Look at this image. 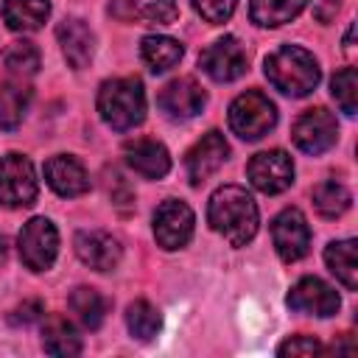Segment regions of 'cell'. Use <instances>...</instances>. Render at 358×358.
Wrapping results in <instances>:
<instances>
[{"mask_svg": "<svg viewBox=\"0 0 358 358\" xmlns=\"http://www.w3.org/2000/svg\"><path fill=\"white\" fill-rule=\"evenodd\" d=\"M193 224V210L179 199H168L154 213V238L162 249H179L190 241Z\"/></svg>", "mask_w": 358, "mask_h": 358, "instance_id": "obj_9", "label": "cell"}, {"mask_svg": "<svg viewBox=\"0 0 358 358\" xmlns=\"http://www.w3.org/2000/svg\"><path fill=\"white\" fill-rule=\"evenodd\" d=\"M288 308L310 316H333L341 305L338 294L333 285H327L319 277H302L291 291H288Z\"/></svg>", "mask_w": 358, "mask_h": 358, "instance_id": "obj_13", "label": "cell"}, {"mask_svg": "<svg viewBox=\"0 0 358 358\" xmlns=\"http://www.w3.org/2000/svg\"><path fill=\"white\" fill-rule=\"evenodd\" d=\"M207 221L232 246H246L257 232V204L241 185H224L210 196Z\"/></svg>", "mask_w": 358, "mask_h": 358, "instance_id": "obj_1", "label": "cell"}, {"mask_svg": "<svg viewBox=\"0 0 358 358\" xmlns=\"http://www.w3.org/2000/svg\"><path fill=\"white\" fill-rule=\"evenodd\" d=\"M56 36H59V45H62V53L67 59L70 67L81 70L90 64L92 59V50H95V36L90 31V25L78 17H70V20H62L59 28H56Z\"/></svg>", "mask_w": 358, "mask_h": 358, "instance_id": "obj_16", "label": "cell"}, {"mask_svg": "<svg viewBox=\"0 0 358 358\" xmlns=\"http://www.w3.org/2000/svg\"><path fill=\"white\" fill-rule=\"evenodd\" d=\"M36 201L34 165L22 154H6L0 159V204L8 210L31 207Z\"/></svg>", "mask_w": 358, "mask_h": 358, "instance_id": "obj_5", "label": "cell"}, {"mask_svg": "<svg viewBox=\"0 0 358 358\" xmlns=\"http://www.w3.org/2000/svg\"><path fill=\"white\" fill-rule=\"evenodd\" d=\"M50 14L48 0H3V20L11 31H36Z\"/></svg>", "mask_w": 358, "mask_h": 358, "instance_id": "obj_19", "label": "cell"}, {"mask_svg": "<svg viewBox=\"0 0 358 358\" xmlns=\"http://www.w3.org/2000/svg\"><path fill=\"white\" fill-rule=\"evenodd\" d=\"M17 313H20L17 319H22V322H31V319H36V316L42 313V305H39V302H28V305H22Z\"/></svg>", "mask_w": 358, "mask_h": 358, "instance_id": "obj_34", "label": "cell"}, {"mask_svg": "<svg viewBox=\"0 0 358 358\" xmlns=\"http://www.w3.org/2000/svg\"><path fill=\"white\" fill-rule=\"evenodd\" d=\"M330 90H333V98H336V103L341 106V112L344 115H355V109H358V78H355V67H341L336 76H333V81H330Z\"/></svg>", "mask_w": 358, "mask_h": 358, "instance_id": "obj_28", "label": "cell"}, {"mask_svg": "<svg viewBox=\"0 0 358 358\" xmlns=\"http://www.w3.org/2000/svg\"><path fill=\"white\" fill-rule=\"evenodd\" d=\"M319 352H324V347L313 336H294L277 347V355H319Z\"/></svg>", "mask_w": 358, "mask_h": 358, "instance_id": "obj_32", "label": "cell"}, {"mask_svg": "<svg viewBox=\"0 0 358 358\" xmlns=\"http://www.w3.org/2000/svg\"><path fill=\"white\" fill-rule=\"evenodd\" d=\"M201 70L213 78V81H235L246 73V64H249V56L243 50V45L235 39V36H224V39H215L199 59Z\"/></svg>", "mask_w": 358, "mask_h": 358, "instance_id": "obj_11", "label": "cell"}, {"mask_svg": "<svg viewBox=\"0 0 358 358\" xmlns=\"http://www.w3.org/2000/svg\"><path fill=\"white\" fill-rule=\"evenodd\" d=\"M42 347L50 355H78L81 352V338L64 316H50L42 327Z\"/></svg>", "mask_w": 358, "mask_h": 358, "instance_id": "obj_21", "label": "cell"}, {"mask_svg": "<svg viewBox=\"0 0 358 358\" xmlns=\"http://www.w3.org/2000/svg\"><path fill=\"white\" fill-rule=\"evenodd\" d=\"M277 123V106L257 90L238 95L229 106V126L241 140H260Z\"/></svg>", "mask_w": 358, "mask_h": 358, "instance_id": "obj_4", "label": "cell"}, {"mask_svg": "<svg viewBox=\"0 0 358 358\" xmlns=\"http://www.w3.org/2000/svg\"><path fill=\"white\" fill-rule=\"evenodd\" d=\"M157 103H159V109H162L168 117H173V120H187V117H193V115H199V112L204 109L207 92L201 90V84H199L196 78H187V76H185V78L168 81V84L159 90Z\"/></svg>", "mask_w": 358, "mask_h": 358, "instance_id": "obj_12", "label": "cell"}, {"mask_svg": "<svg viewBox=\"0 0 358 358\" xmlns=\"http://www.w3.org/2000/svg\"><path fill=\"white\" fill-rule=\"evenodd\" d=\"M98 112L115 131H129L145 117V92L140 78H112L98 90Z\"/></svg>", "mask_w": 358, "mask_h": 358, "instance_id": "obj_3", "label": "cell"}, {"mask_svg": "<svg viewBox=\"0 0 358 358\" xmlns=\"http://www.w3.org/2000/svg\"><path fill=\"white\" fill-rule=\"evenodd\" d=\"M350 204H352V196L338 182H322L313 187V207L324 218H338L341 213L350 210Z\"/></svg>", "mask_w": 358, "mask_h": 358, "instance_id": "obj_26", "label": "cell"}, {"mask_svg": "<svg viewBox=\"0 0 358 358\" xmlns=\"http://www.w3.org/2000/svg\"><path fill=\"white\" fill-rule=\"evenodd\" d=\"M246 173H249V182H252L260 193L274 196V193H282L285 187H291V182H294V162H291V157H288L285 151H280V148H274V151H260V154L252 157Z\"/></svg>", "mask_w": 358, "mask_h": 358, "instance_id": "obj_8", "label": "cell"}, {"mask_svg": "<svg viewBox=\"0 0 358 358\" xmlns=\"http://www.w3.org/2000/svg\"><path fill=\"white\" fill-rule=\"evenodd\" d=\"M229 154V145L221 131H207L190 151H187V176L190 185H201L207 176H213Z\"/></svg>", "mask_w": 358, "mask_h": 358, "instance_id": "obj_14", "label": "cell"}, {"mask_svg": "<svg viewBox=\"0 0 358 358\" xmlns=\"http://www.w3.org/2000/svg\"><path fill=\"white\" fill-rule=\"evenodd\" d=\"M123 154H126L129 168L137 171V173L145 176V179H162V176L171 171L168 148H165L162 143H157V140H148V137L131 140V143H126Z\"/></svg>", "mask_w": 358, "mask_h": 358, "instance_id": "obj_17", "label": "cell"}, {"mask_svg": "<svg viewBox=\"0 0 358 358\" xmlns=\"http://www.w3.org/2000/svg\"><path fill=\"white\" fill-rule=\"evenodd\" d=\"M238 0H193V8L207 20V22H224L232 17Z\"/></svg>", "mask_w": 358, "mask_h": 358, "instance_id": "obj_31", "label": "cell"}, {"mask_svg": "<svg viewBox=\"0 0 358 358\" xmlns=\"http://www.w3.org/2000/svg\"><path fill=\"white\" fill-rule=\"evenodd\" d=\"M140 20L151 25H173L179 20V8L173 0H154L145 8H140Z\"/></svg>", "mask_w": 358, "mask_h": 358, "instance_id": "obj_30", "label": "cell"}, {"mask_svg": "<svg viewBox=\"0 0 358 358\" xmlns=\"http://www.w3.org/2000/svg\"><path fill=\"white\" fill-rule=\"evenodd\" d=\"M31 101V90L22 81H6L0 84V126L3 129H17L25 106Z\"/></svg>", "mask_w": 358, "mask_h": 358, "instance_id": "obj_24", "label": "cell"}, {"mask_svg": "<svg viewBox=\"0 0 358 358\" xmlns=\"http://www.w3.org/2000/svg\"><path fill=\"white\" fill-rule=\"evenodd\" d=\"M324 260L330 271L344 282V288L355 291L358 288V257H355V241H333L324 249Z\"/></svg>", "mask_w": 358, "mask_h": 358, "instance_id": "obj_22", "label": "cell"}, {"mask_svg": "<svg viewBox=\"0 0 358 358\" xmlns=\"http://www.w3.org/2000/svg\"><path fill=\"white\" fill-rule=\"evenodd\" d=\"M291 137H294V145L299 151L316 157V154H324L336 143L338 123H336V117L327 109L316 106V109H308V112H302L296 117V123L291 129Z\"/></svg>", "mask_w": 358, "mask_h": 358, "instance_id": "obj_6", "label": "cell"}, {"mask_svg": "<svg viewBox=\"0 0 358 358\" xmlns=\"http://www.w3.org/2000/svg\"><path fill=\"white\" fill-rule=\"evenodd\" d=\"M59 252L56 227L48 218H31L20 232V257L31 271H45L53 266Z\"/></svg>", "mask_w": 358, "mask_h": 358, "instance_id": "obj_7", "label": "cell"}, {"mask_svg": "<svg viewBox=\"0 0 358 358\" xmlns=\"http://www.w3.org/2000/svg\"><path fill=\"white\" fill-rule=\"evenodd\" d=\"M310 0H252L249 3V17L252 22L263 28H277L291 22Z\"/></svg>", "mask_w": 358, "mask_h": 358, "instance_id": "obj_20", "label": "cell"}, {"mask_svg": "<svg viewBox=\"0 0 358 358\" xmlns=\"http://www.w3.org/2000/svg\"><path fill=\"white\" fill-rule=\"evenodd\" d=\"M271 241H274L277 255L285 263H294V260L305 257L308 255V246H310V227H308L305 215L296 207L282 210L271 221Z\"/></svg>", "mask_w": 358, "mask_h": 358, "instance_id": "obj_10", "label": "cell"}, {"mask_svg": "<svg viewBox=\"0 0 358 358\" xmlns=\"http://www.w3.org/2000/svg\"><path fill=\"white\" fill-rule=\"evenodd\" d=\"M182 53H185L182 45L176 39H171V36H145L140 42V56L154 73H165L173 64H179Z\"/></svg>", "mask_w": 358, "mask_h": 358, "instance_id": "obj_23", "label": "cell"}, {"mask_svg": "<svg viewBox=\"0 0 358 358\" xmlns=\"http://www.w3.org/2000/svg\"><path fill=\"white\" fill-rule=\"evenodd\" d=\"M126 324H129V330H131L134 338L148 341V338H154V336L159 333L162 316H159V310H157L151 302L137 299V302H131L129 310H126Z\"/></svg>", "mask_w": 358, "mask_h": 358, "instance_id": "obj_27", "label": "cell"}, {"mask_svg": "<svg viewBox=\"0 0 358 358\" xmlns=\"http://www.w3.org/2000/svg\"><path fill=\"white\" fill-rule=\"evenodd\" d=\"M109 14H112L115 20L131 22V20H137V17H140V8H137V3H134V0H112V3H109Z\"/></svg>", "mask_w": 358, "mask_h": 358, "instance_id": "obj_33", "label": "cell"}, {"mask_svg": "<svg viewBox=\"0 0 358 358\" xmlns=\"http://www.w3.org/2000/svg\"><path fill=\"white\" fill-rule=\"evenodd\" d=\"M266 78L285 95L302 98L316 90L322 73L313 53H308L299 45H282L271 56H266Z\"/></svg>", "mask_w": 358, "mask_h": 358, "instance_id": "obj_2", "label": "cell"}, {"mask_svg": "<svg viewBox=\"0 0 358 358\" xmlns=\"http://www.w3.org/2000/svg\"><path fill=\"white\" fill-rule=\"evenodd\" d=\"M70 310L78 316V322L84 327L95 330V327H101V322L106 316V299L95 288H84L81 285V288H76L70 294Z\"/></svg>", "mask_w": 358, "mask_h": 358, "instance_id": "obj_25", "label": "cell"}, {"mask_svg": "<svg viewBox=\"0 0 358 358\" xmlns=\"http://www.w3.org/2000/svg\"><path fill=\"white\" fill-rule=\"evenodd\" d=\"M45 179L59 196H67V199L81 196V193L90 190V176H87L84 165L76 157H67V154L50 157L45 162Z\"/></svg>", "mask_w": 358, "mask_h": 358, "instance_id": "obj_18", "label": "cell"}, {"mask_svg": "<svg viewBox=\"0 0 358 358\" xmlns=\"http://www.w3.org/2000/svg\"><path fill=\"white\" fill-rule=\"evenodd\" d=\"M76 255L95 271H109L120 260V243L103 229H81L76 235Z\"/></svg>", "mask_w": 358, "mask_h": 358, "instance_id": "obj_15", "label": "cell"}, {"mask_svg": "<svg viewBox=\"0 0 358 358\" xmlns=\"http://www.w3.org/2000/svg\"><path fill=\"white\" fill-rule=\"evenodd\" d=\"M6 67L14 76H34L39 70V50L31 42H14L6 50Z\"/></svg>", "mask_w": 358, "mask_h": 358, "instance_id": "obj_29", "label": "cell"}]
</instances>
